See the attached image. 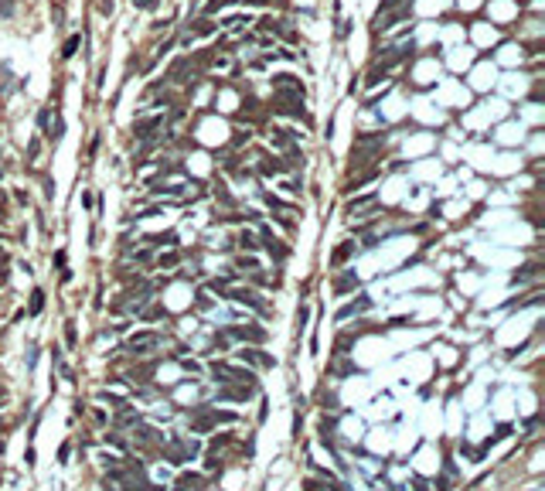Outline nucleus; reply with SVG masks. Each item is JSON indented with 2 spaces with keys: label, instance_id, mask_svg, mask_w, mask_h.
Returning a JSON list of instances; mask_svg holds the SVG:
<instances>
[{
  "label": "nucleus",
  "instance_id": "obj_1",
  "mask_svg": "<svg viewBox=\"0 0 545 491\" xmlns=\"http://www.w3.org/2000/svg\"><path fill=\"white\" fill-rule=\"evenodd\" d=\"M164 348V338H160L157 331H140V334H133L130 341H126V351L130 355H150V351Z\"/></svg>",
  "mask_w": 545,
  "mask_h": 491
},
{
  "label": "nucleus",
  "instance_id": "obj_2",
  "mask_svg": "<svg viewBox=\"0 0 545 491\" xmlns=\"http://www.w3.org/2000/svg\"><path fill=\"white\" fill-rule=\"evenodd\" d=\"M378 150H382V137H361V143L351 150V171L361 167L365 161H372Z\"/></svg>",
  "mask_w": 545,
  "mask_h": 491
},
{
  "label": "nucleus",
  "instance_id": "obj_3",
  "mask_svg": "<svg viewBox=\"0 0 545 491\" xmlns=\"http://www.w3.org/2000/svg\"><path fill=\"white\" fill-rule=\"evenodd\" d=\"M225 338L245 341V345H263V341H266V331H263V328H256V324H235V328H228Z\"/></svg>",
  "mask_w": 545,
  "mask_h": 491
},
{
  "label": "nucleus",
  "instance_id": "obj_4",
  "mask_svg": "<svg viewBox=\"0 0 545 491\" xmlns=\"http://www.w3.org/2000/svg\"><path fill=\"white\" fill-rule=\"evenodd\" d=\"M211 372H215L218 382H256L252 372H245V368H232V365H225V362H215Z\"/></svg>",
  "mask_w": 545,
  "mask_h": 491
},
{
  "label": "nucleus",
  "instance_id": "obj_5",
  "mask_svg": "<svg viewBox=\"0 0 545 491\" xmlns=\"http://www.w3.org/2000/svg\"><path fill=\"white\" fill-rule=\"evenodd\" d=\"M272 85L280 96H293V99H303V82L293 75H272Z\"/></svg>",
  "mask_w": 545,
  "mask_h": 491
},
{
  "label": "nucleus",
  "instance_id": "obj_6",
  "mask_svg": "<svg viewBox=\"0 0 545 491\" xmlns=\"http://www.w3.org/2000/svg\"><path fill=\"white\" fill-rule=\"evenodd\" d=\"M375 212H378V201L372 198V195H365V198H355V201L348 205V215H351V218H361V215H375Z\"/></svg>",
  "mask_w": 545,
  "mask_h": 491
},
{
  "label": "nucleus",
  "instance_id": "obj_7",
  "mask_svg": "<svg viewBox=\"0 0 545 491\" xmlns=\"http://www.w3.org/2000/svg\"><path fill=\"white\" fill-rule=\"evenodd\" d=\"M402 17H409V4H405V7H399V10H388V7H385V14H378V17H375V31L392 28L395 21H402Z\"/></svg>",
  "mask_w": 545,
  "mask_h": 491
},
{
  "label": "nucleus",
  "instance_id": "obj_8",
  "mask_svg": "<svg viewBox=\"0 0 545 491\" xmlns=\"http://www.w3.org/2000/svg\"><path fill=\"white\" fill-rule=\"evenodd\" d=\"M365 311H372V297H365V293H361L358 300H351L348 307H341V311H338V321H348L351 314H365Z\"/></svg>",
  "mask_w": 545,
  "mask_h": 491
},
{
  "label": "nucleus",
  "instance_id": "obj_9",
  "mask_svg": "<svg viewBox=\"0 0 545 491\" xmlns=\"http://www.w3.org/2000/svg\"><path fill=\"white\" fill-rule=\"evenodd\" d=\"M239 358L249 362V365H259V368H272V362H276V358H269L266 351H256V348H242V351H239Z\"/></svg>",
  "mask_w": 545,
  "mask_h": 491
},
{
  "label": "nucleus",
  "instance_id": "obj_10",
  "mask_svg": "<svg viewBox=\"0 0 545 491\" xmlns=\"http://www.w3.org/2000/svg\"><path fill=\"white\" fill-rule=\"evenodd\" d=\"M160 123H164V116H150V120H140L137 126H133V133H137V137H150V133L157 130Z\"/></svg>",
  "mask_w": 545,
  "mask_h": 491
},
{
  "label": "nucleus",
  "instance_id": "obj_11",
  "mask_svg": "<svg viewBox=\"0 0 545 491\" xmlns=\"http://www.w3.org/2000/svg\"><path fill=\"white\" fill-rule=\"evenodd\" d=\"M263 242H266V249H269V253L276 256V259H286V245H283L280 239H272L269 232H266V229H263Z\"/></svg>",
  "mask_w": 545,
  "mask_h": 491
},
{
  "label": "nucleus",
  "instance_id": "obj_12",
  "mask_svg": "<svg viewBox=\"0 0 545 491\" xmlns=\"http://www.w3.org/2000/svg\"><path fill=\"white\" fill-rule=\"evenodd\" d=\"M535 273H538V263H532V266H525V270H518L511 284H528V280H535Z\"/></svg>",
  "mask_w": 545,
  "mask_h": 491
},
{
  "label": "nucleus",
  "instance_id": "obj_13",
  "mask_svg": "<svg viewBox=\"0 0 545 491\" xmlns=\"http://www.w3.org/2000/svg\"><path fill=\"white\" fill-rule=\"evenodd\" d=\"M355 287H358V276H355V273H344L341 280H334V290H341V293H344V290H355Z\"/></svg>",
  "mask_w": 545,
  "mask_h": 491
},
{
  "label": "nucleus",
  "instance_id": "obj_14",
  "mask_svg": "<svg viewBox=\"0 0 545 491\" xmlns=\"http://www.w3.org/2000/svg\"><path fill=\"white\" fill-rule=\"evenodd\" d=\"M355 249H358L355 242H344V245H338V253H334V266H338V263H344V259H348V256L355 253Z\"/></svg>",
  "mask_w": 545,
  "mask_h": 491
},
{
  "label": "nucleus",
  "instance_id": "obj_15",
  "mask_svg": "<svg viewBox=\"0 0 545 491\" xmlns=\"http://www.w3.org/2000/svg\"><path fill=\"white\" fill-rule=\"evenodd\" d=\"M41 307H45V293L34 290V293H31V307H28V311L31 314H41Z\"/></svg>",
  "mask_w": 545,
  "mask_h": 491
},
{
  "label": "nucleus",
  "instance_id": "obj_16",
  "mask_svg": "<svg viewBox=\"0 0 545 491\" xmlns=\"http://www.w3.org/2000/svg\"><path fill=\"white\" fill-rule=\"evenodd\" d=\"M259 171H263V174H280V171H286V167H283L280 161H263V164H259Z\"/></svg>",
  "mask_w": 545,
  "mask_h": 491
},
{
  "label": "nucleus",
  "instance_id": "obj_17",
  "mask_svg": "<svg viewBox=\"0 0 545 491\" xmlns=\"http://www.w3.org/2000/svg\"><path fill=\"white\" fill-rule=\"evenodd\" d=\"M198 484H205L201 478H194V474H184V478H178V488H198Z\"/></svg>",
  "mask_w": 545,
  "mask_h": 491
},
{
  "label": "nucleus",
  "instance_id": "obj_18",
  "mask_svg": "<svg viewBox=\"0 0 545 491\" xmlns=\"http://www.w3.org/2000/svg\"><path fill=\"white\" fill-rule=\"evenodd\" d=\"M75 51H79V34H75V38H68V41H65V48H62V55H65V58H72Z\"/></svg>",
  "mask_w": 545,
  "mask_h": 491
},
{
  "label": "nucleus",
  "instance_id": "obj_19",
  "mask_svg": "<svg viewBox=\"0 0 545 491\" xmlns=\"http://www.w3.org/2000/svg\"><path fill=\"white\" fill-rule=\"evenodd\" d=\"M48 133H51V140H55V137H62V133H65V123H62V116H55V123H51V126H48Z\"/></svg>",
  "mask_w": 545,
  "mask_h": 491
},
{
  "label": "nucleus",
  "instance_id": "obj_20",
  "mask_svg": "<svg viewBox=\"0 0 545 491\" xmlns=\"http://www.w3.org/2000/svg\"><path fill=\"white\" fill-rule=\"evenodd\" d=\"M239 242H242V249H256V236H249V232H242Z\"/></svg>",
  "mask_w": 545,
  "mask_h": 491
},
{
  "label": "nucleus",
  "instance_id": "obj_21",
  "mask_svg": "<svg viewBox=\"0 0 545 491\" xmlns=\"http://www.w3.org/2000/svg\"><path fill=\"white\" fill-rule=\"evenodd\" d=\"M133 4H137L140 10H153V7H157V0H133Z\"/></svg>",
  "mask_w": 545,
  "mask_h": 491
},
{
  "label": "nucleus",
  "instance_id": "obj_22",
  "mask_svg": "<svg viewBox=\"0 0 545 491\" xmlns=\"http://www.w3.org/2000/svg\"><path fill=\"white\" fill-rule=\"evenodd\" d=\"M208 31H211V24H208V21H198V24H194V34H208Z\"/></svg>",
  "mask_w": 545,
  "mask_h": 491
},
{
  "label": "nucleus",
  "instance_id": "obj_23",
  "mask_svg": "<svg viewBox=\"0 0 545 491\" xmlns=\"http://www.w3.org/2000/svg\"><path fill=\"white\" fill-rule=\"evenodd\" d=\"M239 270H256V259H249V256H242V259H239Z\"/></svg>",
  "mask_w": 545,
  "mask_h": 491
},
{
  "label": "nucleus",
  "instance_id": "obj_24",
  "mask_svg": "<svg viewBox=\"0 0 545 491\" xmlns=\"http://www.w3.org/2000/svg\"><path fill=\"white\" fill-rule=\"evenodd\" d=\"M106 440H109V444H113V447H126V440H123L120 433H109V437H106Z\"/></svg>",
  "mask_w": 545,
  "mask_h": 491
},
{
  "label": "nucleus",
  "instance_id": "obj_25",
  "mask_svg": "<svg viewBox=\"0 0 545 491\" xmlns=\"http://www.w3.org/2000/svg\"><path fill=\"white\" fill-rule=\"evenodd\" d=\"M222 4H225V0H208V7H205V14H215L218 7H222Z\"/></svg>",
  "mask_w": 545,
  "mask_h": 491
},
{
  "label": "nucleus",
  "instance_id": "obj_26",
  "mask_svg": "<svg viewBox=\"0 0 545 491\" xmlns=\"http://www.w3.org/2000/svg\"><path fill=\"white\" fill-rule=\"evenodd\" d=\"M174 263H178V256H174V253H170V256H160V266H174Z\"/></svg>",
  "mask_w": 545,
  "mask_h": 491
},
{
  "label": "nucleus",
  "instance_id": "obj_27",
  "mask_svg": "<svg viewBox=\"0 0 545 491\" xmlns=\"http://www.w3.org/2000/svg\"><path fill=\"white\" fill-rule=\"evenodd\" d=\"M0 454H4V444H0Z\"/></svg>",
  "mask_w": 545,
  "mask_h": 491
}]
</instances>
